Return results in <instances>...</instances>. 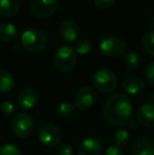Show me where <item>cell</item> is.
Instances as JSON below:
<instances>
[{"instance_id": "1", "label": "cell", "mask_w": 154, "mask_h": 155, "mask_svg": "<svg viewBox=\"0 0 154 155\" xmlns=\"http://www.w3.org/2000/svg\"><path fill=\"white\" fill-rule=\"evenodd\" d=\"M132 110V104L128 96L115 93L106 99L103 107V116L108 124L121 127L130 121Z\"/></svg>"}, {"instance_id": "2", "label": "cell", "mask_w": 154, "mask_h": 155, "mask_svg": "<svg viewBox=\"0 0 154 155\" xmlns=\"http://www.w3.org/2000/svg\"><path fill=\"white\" fill-rule=\"evenodd\" d=\"M48 43V35L38 28H30L21 35V45L30 53H40L44 51Z\"/></svg>"}, {"instance_id": "3", "label": "cell", "mask_w": 154, "mask_h": 155, "mask_svg": "<svg viewBox=\"0 0 154 155\" xmlns=\"http://www.w3.org/2000/svg\"><path fill=\"white\" fill-rule=\"evenodd\" d=\"M54 64L60 72H70L76 64V52L68 45H61L54 54Z\"/></svg>"}, {"instance_id": "4", "label": "cell", "mask_w": 154, "mask_h": 155, "mask_svg": "<svg viewBox=\"0 0 154 155\" xmlns=\"http://www.w3.org/2000/svg\"><path fill=\"white\" fill-rule=\"evenodd\" d=\"M94 86L101 93H111L117 87V77L111 70L99 69L93 75Z\"/></svg>"}, {"instance_id": "5", "label": "cell", "mask_w": 154, "mask_h": 155, "mask_svg": "<svg viewBox=\"0 0 154 155\" xmlns=\"http://www.w3.org/2000/svg\"><path fill=\"white\" fill-rule=\"evenodd\" d=\"M126 42L123 38L115 35H110L105 38L99 43V49L103 55L111 58H116L121 56L126 52Z\"/></svg>"}, {"instance_id": "6", "label": "cell", "mask_w": 154, "mask_h": 155, "mask_svg": "<svg viewBox=\"0 0 154 155\" xmlns=\"http://www.w3.org/2000/svg\"><path fill=\"white\" fill-rule=\"evenodd\" d=\"M12 132L18 138H27L31 135L34 129L33 117L28 113H19L12 120Z\"/></svg>"}, {"instance_id": "7", "label": "cell", "mask_w": 154, "mask_h": 155, "mask_svg": "<svg viewBox=\"0 0 154 155\" xmlns=\"http://www.w3.org/2000/svg\"><path fill=\"white\" fill-rule=\"evenodd\" d=\"M97 95L95 90L90 86L81 87L76 92L74 101L75 107L80 111H89L96 104Z\"/></svg>"}, {"instance_id": "8", "label": "cell", "mask_w": 154, "mask_h": 155, "mask_svg": "<svg viewBox=\"0 0 154 155\" xmlns=\"http://www.w3.org/2000/svg\"><path fill=\"white\" fill-rule=\"evenodd\" d=\"M59 8V0H32L30 10L37 18L53 15Z\"/></svg>"}, {"instance_id": "9", "label": "cell", "mask_w": 154, "mask_h": 155, "mask_svg": "<svg viewBox=\"0 0 154 155\" xmlns=\"http://www.w3.org/2000/svg\"><path fill=\"white\" fill-rule=\"evenodd\" d=\"M61 133L57 126L53 124H45L38 130V139L45 147H54L60 140Z\"/></svg>"}, {"instance_id": "10", "label": "cell", "mask_w": 154, "mask_h": 155, "mask_svg": "<svg viewBox=\"0 0 154 155\" xmlns=\"http://www.w3.org/2000/svg\"><path fill=\"white\" fill-rule=\"evenodd\" d=\"M18 106L23 111H30L37 104L38 93L33 88H25L18 95Z\"/></svg>"}, {"instance_id": "11", "label": "cell", "mask_w": 154, "mask_h": 155, "mask_svg": "<svg viewBox=\"0 0 154 155\" xmlns=\"http://www.w3.org/2000/svg\"><path fill=\"white\" fill-rule=\"evenodd\" d=\"M59 34L61 38L67 42H73L79 35V27L76 21L72 19H66L59 25Z\"/></svg>"}, {"instance_id": "12", "label": "cell", "mask_w": 154, "mask_h": 155, "mask_svg": "<svg viewBox=\"0 0 154 155\" xmlns=\"http://www.w3.org/2000/svg\"><path fill=\"white\" fill-rule=\"evenodd\" d=\"M77 153L78 155H100L101 143L95 137H88L78 146Z\"/></svg>"}, {"instance_id": "13", "label": "cell", "mask_w": 154, "mask_h": 155, "mask_svg": "<svg viewBox=\"0 0 154 155\" xmlns=\"http://www.w3.org/2000/svg\"><path fill=\"white\" fill-rule=\"evenodd\" d=\"M137 120L147 129H154V104H144L137 111Z\"/></svg>"}, {"instance_id": "14", "label": "cell", "mask_w": 154, "mask_h": 155, "mask_svg": "<svg viewBox=\"0 0 154 155\" xmlns=\"http://www.w3.org/2000/svg\"><path fill=\"white\" fill-rule=\"evenodd\" d=\"M131 155H154V143L149 137L136 139L131 148Z\"/></svg>"}, {"instance_id": "15", "label": "cell", "mask_w": 154, "mask_h": 155, "mask_svg": "<svg viewBox=\"0 0 154 155\" xmlns=\"http://www.w3.org/2000/svg\"><path fill=\"white\" fill-rule=\"evenodd\" d=\"M121 87H123V90L127 94L136 95V94H138L144 89L145 82L140 77L132 75V76H128V77H126L123 79Z\"/></svg>"}, {"instance_id": "16", "label": "cell", "mask_w": 154, "mask_h": 155, "mask_svg": "<svg viewBox=\"0 0 154 155\" xmlns=\"http://www.w3.org/2000/svg\"><path fill=\"white\" fill-rule=\"evenodd\" d=\"M18 36V29L11 22H4L0 25V41L11 42Z\"/></svg>"}, {"instance_id": "17", "label": "cell", "mask_w": 154, "mask_h": 155, "mask_svg": "<svg viewBox=\"0 0 154 155\" xmlns=\"http://www.w3.org/2000/svg\"><path fill=\"white\" fill-rule=\"evenodd\" d=\"M20 0H0V15L11 17L20 10Z\"/></svg>"}, {"instance_id": "18", "label": "cell", "mask_w": 154, "mask_h": 155, "mask_svg": "<svg viewBox=\"0 0 154 155\" xmlns=\"http://www.w3.org/2000/svg\"><path fill=\"white\" fill-rule=\"evenodd\" d=\"M15 79L12 74L5 70L0 69V93L6 94L14 89Z\"/></svg>"}, {"instance_id": "19", "label": "cell", "mask_w": 154, "mask_h": 155, "mask_svg": "<svg viewBox=\"0 0 154 155\" xmlns=\"http://www.w3.org/2000/svg\"><path fill=\"white\" fill-rule=\"evenodd\" d=\"M130 140V133L128 130L126 129H117L113 134V141H114V146L116 147H125L128 145Z\"/></svg>"}, {"instance_id": "20", "label": "cell", "mask_w": 154, "mask_h": 155, "mask_svg": "<svg viewBox=\"0 0 154 155\" xmlns=\"http://www.w3.org/2000/svg\"><path fill=\"white\" fill-rule=\"evenodd\" d=\"M142 45L146 53L154 57V30L148 31L143 36Z\"/></svg>"}, {"instance_id": "21", "label": "cell", "mask_w": 154, "mask_h": 155, "mask_svg": "<svg viewBox=\"0 0 154 155\" xmlns=\"http://www.w3.org/2000/svg\"><path fill=\"white\" fill-rule=\"evenodd\" d=\"M123 62L129 70H137L140 67V57L135 52H128L125 56Z\"/></svg>"}, {"instance_id": "22", "label": "cell", "mask_w": 154, "mask_h": 155, "mask_svg": "<svg viewBox=\"0 0 154 155\" xmlns=\"http://www.w3.org/2000/svg\"><path fill=\"white\" fill-rule=\"evenodd\" d=\"M75 112V106L69 101H62L57 107V114L61 118H69Z\"/></svg>"}, {"instance_id": "23", "label": "cell", "mask_w": 154, "mask_h": 155, "mask_svg": "<svg viewBox=\"0 0 154 155\" xmlns=\"http://www.w3.org/2000/svg\"><path fill=\"white\" fill-rule=\"evenodd\" d=\"M91 48H92V42L89 40L88 38H81L75 43V52L80 55L82 54H87L91 51Z\"/></svg>"}, {"instance_id": "24", "label": "cell", "mask_w": 154, "mask_h": 155, "mask_svg": "<svg viewBox=\"0 0 154 155\" xmlns=\"http://www.w3.org/2000/svg\"><path fill=\"white\" fill-rule=\"evenodd\" d=\"M0 111L3 115L10 116L16 112V104L12 100H3L0 104Z\"/></svg>"}, {"instance_id": "25", "label": "cell", "mask_w": 154, "mask_h": 155, "mask_svg": "<svg viewBox=\"0 0 154 155\" xmlns=\"http://www.w3.org/2000/svg\"><path fill=\"white\" fill-rule=\"evenodd\" d=\"M0 155H22V153L15 145L6 143L0 147Z\"/></svg>"}, {"instance_id": "26", "label": "cell", "mask_w": 154, "mask_h": 155, "mask_svg": "<svg viewBox=\"0 0 154 155\" xmlns=\"http://www.w3.org/2000/svg\"><path fill=\"white\" fill-rule=\"evenodd\" d=\"M55 152L57 155H73V148L70 143H61L56 147Z\"/></svg>"}, {"instance_id": "27", "label": "cell", "mask_w": 154, "mask_h": 155, "mask_svg": "<svg viewBox=\"0 0 154 155\" xmlns=\"http://www.w3.org/2000/svg\"><path fill=\"white\" fill-rule=\"evenodd\" d=\"M116 0H94V5L99 10H107L115 4Z\"/></svg>"}, {"instance_id": "28", "label": "cell", "mask_w": 154, "mask_h": 155, "mask_svg": "<svg viewBox=\"0 0 154 155\" xmlns=\"http://www.w3.org/2000/svg\"><path fill=\"white\" fill-rule=\"evenodd\" d=\"M145 77L150 84L154 86V61L149 63L145 70Z\"/></svg>"}, {"instance_id": "29", "label": "cell", "mask_w": 154, "mask_h": 155, "mask_svg": "<svg viewBox=\"0 0 154 155\" xmlns=\"http://www.w3.org/2000/svg\"><path fill=\"white\" fill-rule=\"evenodd\" d=\"M105 155H123V150L116 146H111L105 152Z\"/></svg>"}, {"instance_id": "30", "label": "cell", "mask_w": 154, "mask_h": 155, "mask_svg": "<svg viewBox=\"0 0 154 155\" xmlns=\"http://www.w3.org/2000/svg\"><path fill=\"white\" fill-rule=\"evenodd\" d=\"M127 124L130 127V128H132V129H134V128L136 127V123L133 120V119H130V121H129V123H128Z\"/></svg>"}, {"instance_id": "31", "label": "cell", "mask_w": 154, "mask_h": 155, "mask_svg": "<svg viewBox=\"0 0 154 155\" xmlns=\"http://www.w3.org/2000/svg\"><path fill=\"white\" fill-rule=\"evenodd\" d=\"M150 99H151V104H154V92L151 93V95H150Z\"/></svg>"}]
</instances>
